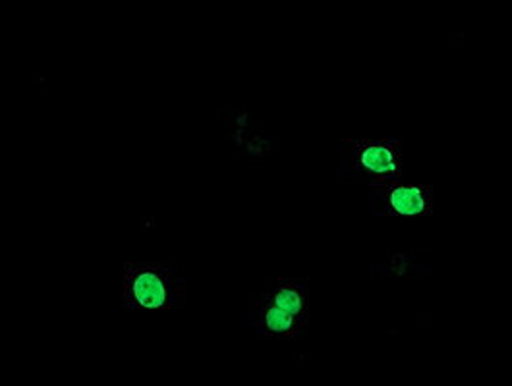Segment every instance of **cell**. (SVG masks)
I'll list each match as a JSON object with an SVG mask.
<instances>
[{
  "label": "cell",
  "instance_id": "5b68a950",
  "mask_svg": "<svg viewBox=\"0 0 512 386\" xmlns=\"http://www.w3.org/2000/svg\"><path fill=\"white\" fill-rule=\"evenodd\" d=\"M273 304L283 307L290 315L310 323V296L308 282L302 278H275L263 292Z\"/></svg>",
  "mask_w": 512,
  "mask_h": 386
},
{
  "label": "cell",
  "instance_id": "277c9868",
  "mask_svg": "<svg viewBox=\"0 0 512 386\" xmlns=\"http://www.w3.org/2000/svg\"><path fill=\"white\" fill-rule=\"evenodd\" d=\"M248 321L256 329L261 338H296L306 336L310 331V323L290 315L283 307L273 304L263 292L248 296Z\"/></svg>",
  "mask_w": 512,
  "mask_h": 386
},
{
  "label": "cell",
  "instance_id": "6da1fadb",
  "mask_svg": "<svg viewBox=\"0 0 512 386\" xmlns=\"http://www.w3.org/2000/svg\"><path fill=\"white\" fill-rule=\"evenodd\" d=\"M184 307V271L172 265L128 263L124 267L122 307Z\"/></svg>",
  "mask_w": 512,
  "mask_h": 386
},
{
  "label": "cell",
  "instance_id": "7a4b0ae2",
  "mask_svg": "<svg viewBox=\"0 0 512 386\" xmlns=\"http://www.w3.org/2000/svg\"><path fill=\"white\" fill-rule=\"evenodd\" d=\"M341 151L344 170L354 180L373 186L397 182L404 176L399 139H346Z\"/></svg>",
  "mask_w": 512,
  "mask_h": 386
},
{
  "label": "cell",
  "instance_id": "3957f363",
  "mask_svg": "<svg viewBox=\"0 0 512 386\" xmlns=\"http://www.w3.org/2000/svg\"><path fill=\"white\" fill-rule=\"evenodd\" d=\"M373 207L385 217H429L433 213V190L429 186L404 184H373Z\"/></svg>",
  "mask_w": 512,
  "mask_h": 386
}]
</instances>
